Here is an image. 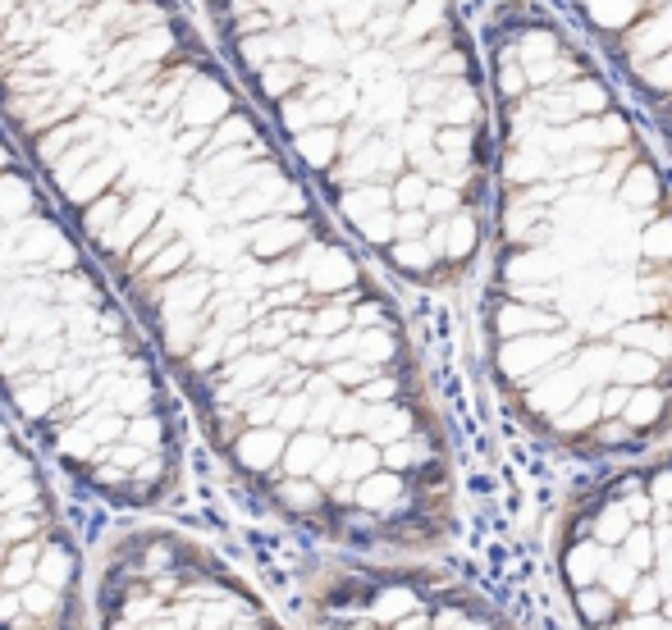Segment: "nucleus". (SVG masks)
I'll use <instances>...</instances> for the list:
<instances>
[{
    "label": "nucleus",
    "mask_w": 672,
    "mask_h": 630,
    "mask_svg": "<svg viewBox=\"0 0 672 630\" xmlns=\"http://www.w3.org/2000/svg\"><path fill=\"white\" fill-rule=\"evenodd\" d=\"M618 558L645 576V571L654 567V558H659V552H654V535H650V526H631V530H627V539L618 544Z\"/></svg>",
    "instance_id": "obj_9"
},
{
    "label": "nucleus",
    "mask_w": 672,
    "mask_h": 630,
    "mask_svg": "<svg viewBox=\"0 0 672 630\" xmlns=\"http://www.w3.org/2000/svg\"><path fill=\"white\" fill-rule=\"evenodd\" d=\"M490 370L512 402L549 375L618 389L672 370V183L577 37L536 6L490 19Z\"/></svg>",
    "instance_id": "obj_2"
},
{
    "label": "nucleus",
    "mask_w": 672,
    "mask_h": 630,
    "mask_svg": "<svg viewBox=\"0 0 672 630\" xmlns=\"http://www.w3.org/2000/svg\"><path fill=\"white\" fill-rule=\"evenodd\" d=\"M668 626H672V621H668Z\"/></svg>",
    "instance_id": "obj_16"
},
{
    "label": "nucleus",
    "mask_w": 672,
    "mask_h": 630,
    "mask_svg": "<svg viewBox=\"0 0 672 630\" xmlns=\"http://www.w3.org/2000/svg\"><path fill=\"white\" fill-rule=\"evenodd\" d=\"M618 503H622V512H627V521H631V526H650V516H654V498L645 494V485H641V489H631V494H622Z\"/></svg>",
    "instance_id": "obj_13"
},
{
    "label": "nucleus",
    "mask_w": 672,
    "mask_h": 630,
    "mask_svg": "<svg viewBox=\"0 0 672 630\" xmlns=\"http://www.w3.org/2000/svg\"><path fill=\"white\" fill-rule=\"evenodd\" d=\"M637 580H641V571H637V567H627V562L618 558V552H613V558L604 562V571H600V585L609 589V595H613L618 603L631 595V585H637Z\"/></svg>",
    "instance_id": "obj_11"
},
{
    "label": "nucleus",
    "mask_w": 672,
    "mask_h": 630,
    "mask_svg": "<svg viewBox=\"0 0 672 630\" xmlns=\"http://www.w3.org/2000/svg\"><path fill=\"white\" fill-rule=\"evenodd\" d=\"M609 558H613L609 548H600L594 539L577 535V539H568V544H563V580H568L572 589L600 585V571H604V562H609Z\"/></svg>",
    "instance_id": "obj_7"
},
{
    "label": "nucleus",
    "mask_w": 672,
    "mask_h": 630,
    "mask_svg": "<svg viewBox=\"0 0 672 630\" xmlns=\"http://www.w3.org/2000/svg\"><path fill=\"white\" fill-rule=\"evenodd\" d=\"M668 526H672V516H668Z\"/></svg>",
    "instance_id": "obj_15"
},
{
    "label": "nucleus",
    "mask_w": 672,
    "mask_h": 630,
    "mask_svg": "<svg viewBox=\"0 0 672 630\" xmlns=\"http://www.w3.org/2000/svg\"><path fill=\"white\" fill-rule=\"evenodd\" d=\"M215 55L344 238L417 288L485 247L490 83L454 0H202Z\"/></svg>",
    "instance_id": "obj_3"
},
{
    "label": "nucleus",
    "mask_w": 672,
    "mask_h": 630,
    "mask_svg": "<svg viewBox=\"0 0 672 630\" xmlns=\"http://www.w3.org/2000/svg\"><path fill=\"white\" fill-rule=\"evenodd\" d=\"M645 494L654 498V507H672V462L650 466V475H645Z\"/></svg>",
    "instance_id": "obj_12"
},
{
    "label": "nucleus",
    "mask_w": 672,
    "mask_h": 630,
    "mask_svg": "<svg viewBox=\"0 0 672 630\" xmlns=\"http://www.w3.org/2000/svg\"><path fill=\"white\" fill-rule=\"evenodd\" d=\"M672 152V0H568Z\"/></svg>",
    "instance_id": "obj_6"
},
{
    "label": "nucleus",
    "mask_w": 672,
    "mask_h": 630,
    "mask_svg": "<svg viewBox=\"0 0 672 630\" xmlns=\"http://www.w3.org/2000/svg\"><path fill=\"white\" fill-rule=\"evenodd\" d=\"M0 406L64 485L120 516H161L189 489L183 406L6 124Z\"/></svg>",
    "instance_id": "obj_4"
},
{
    "label": "nucleus",
    "mask_w": 672,
    "mask_h": 630,
    "mask_svg": "<svg viewBox=\"0 0 672 630\" xmlns=\"http://www.w3.org/2000/svg\"><path fill=\"white\" fill-rule=\"evenodd\" d=\"M0 630H92L88 552L51 462L0 406Z\"/></svg>",
    "instance_id": "obj_5"
},
{
    "label": "nucleus",
    "mask_w": 672,
    "mask_h": 630,
    "mask_svg": "<svg viewBox=\"0 0 672 630\" xmlns=\"http://www.w3.org/2000/svg\"><path fill=\"white\" fill-rule=\"evenodd\" d=\"M572 612L581 617V626L600 630V626H609L613 617H622V603L609 595L604 585H586V589H572Z\"/></svg>",
    "instance_id": "obj_8"
},
{
    "label": "nucleus",
    "mask_w": 672,
    "mask_h": 630,
    "mask_svg": "<svg viewBox=\"0 0 672 630\" xmlns=\"http://www.w3.org/2000/svg\"><path fill=\"white\" fill-rule=\"evenodd\" d=\"M663 608V589H659V580L645 571L637 585H631V595L622 599V617H654Z\"/></svg>",
    "instance_id": "obj_10"
},
{
    "label": "nucleus",
    "mask_w": 672,
    "mask_h": 630,
    "mask_svg": "<svg viewBox=\"0 0 672 630\" xmlns=\"http://www.w3.org/2000/svg\"><path fill=\"white\" fill-rule=\"evenodd\" d=\"M600 630H672V626L654 612V617H613V621L600 626Z\"/></svg>",
    "instance_id": "obj_14"
},
{
    "label": "nucleus",
    "mask_w": 672,
    "mask_h": 630,
    "mask_svg": "<svg viewBox=\"0 0 672 630\" xmlns=\"http://www.w3.org/2000/svg\"><path fill=\"white\" fill-rule=\"evenodd\" d=\"M0 124L275 526L398 562L357 498L444 434L385 279L179 0H0Z\"/></svg>",
    "instance_id": "obj_1"
}]
</instances>
